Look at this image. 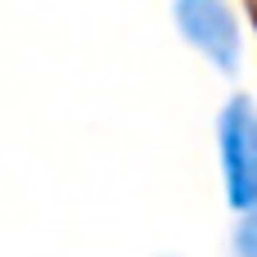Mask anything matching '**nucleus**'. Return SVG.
<instances>
[{"label":"nucleus","instance_id":"nucleus-1","mask_svg":"<svg viewBox=\"0 0 257 257\" xmlns=\"http://www.w3.org/2000/svg\"><path fill=\"white\" fill-rule=\"evenodd\" d=\"M217 145H221V176L226 199L235 212L257 203V104L248 95H235L217 117Z\"/></svg>","mask_w":257,"mask_h":257},{"label":"nucleus","instance_id":"nucleus-2","mask_svg":"<svg viewBox=\"0 0 257 257\" xmlns=\"http://www.w3.org/2000/svg\"><path fill=\"white\" fill-rule=\"evenodd\" d=\"M172 14H176L181 36L203 59H212L221 72L239 68V45L244 41H239V23H235V14H230L226 0H176Z\"/></svg>","mask_w":257,"mask_h":257},{"label":"nucleus","instance_id":"nucleus-3","mask_svg":"<svg viewBox=\"0 0 257 257\" xmlns=\"http://www.w3.org/2000/svg\"><path fill=\"white\" fill-rule=\"evenodd\" d=\"M230 248H235V257H257V203L239 212L235 235H230Z\"/></svg>","mask_w":257,"mask_h":257}]
</instances>
